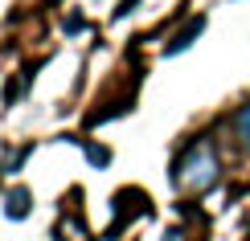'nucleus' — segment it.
<instances>
[{"instance_id":"1","label":"nucleus","mask_w":250,"mask_h":241,"mask_svg":"<svg viewBox=\"0 0 250 241\" xmlns=\"http://www.w3.org/2000/svg\"><path fill=\"white\" fill-rule=\"evenodd\" d=\"M176 180L185 188H193V192H205V188L217 184V155H213V148L205 139L185 151V160L176 164Z\"/></svg>"},{"instance_id":"2","label":"nucleus","mask_w":250,"mask_h":241,"mask_svg":"<svg viewBox=\"0 0 250 241\" xmlns=\"http://www.w3.org/2000/svg\"><path fill=\"white\" fill-rule=\"evenodd\" d=\"M25 213H29V192H25V188L8 192V217H17V221H21Z\"/></svg>"},{"instance_id":"3","label":"nucleus","mask_w":250,"mask_h":241,"mask_svg":"<svg viewBox=\"0 0 250 241\" xmlns=\"http://www.w3.org/2000/svg\"><path fill=\"white\" fill-rule=\"evenodd\" d=\"M234 127H238V139H242V148L250 151V107H242L234 114Z\"/></svg>"},{"instance_id":"4","label":"nucleus","mask_w":250,"mask_h":241,"mask_svg":"<svg viewBox=\"0 0 250 241\" xmlns=\"http://www.w3.org/2000/svg\"><path fill=\"white\" fill-rule=\"evenodd\" d=\"M201 25H205V20H201V17H197V20H193V25H189V29H185V33H181V37H176V41H172V45H168V54H181V49H185V45H189V41H193L197 33H201Z\"/></svg>"},{"instance_id":"5","label":"nucleus","mask_w":250,"mask_h":241,"mask_svg":"<svg viewBox=\"0 0 250 241\" xmlns=\"http://www.w3.org/2000/svg\"><path fill=\"white\" fill-rule=\"evenodd\" d=\"M86 155H90V164H107V160H111L107 148H86Z\"/></svg>"},{"instance_id":"6","label":"nucleus","mask_w":250,"mask_h":241,"mask_svg":"<svg viewBox=\"0 0 250 241\" xmlns=\"http://www.w3.org/2000/svg\"><path fill=\"white\" fill-rule=\"evenodd\" d=\"M164 241H185V233H181V229H168V233H164Z\"/></svg>"}]
</instances>
